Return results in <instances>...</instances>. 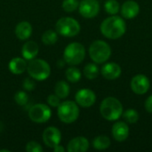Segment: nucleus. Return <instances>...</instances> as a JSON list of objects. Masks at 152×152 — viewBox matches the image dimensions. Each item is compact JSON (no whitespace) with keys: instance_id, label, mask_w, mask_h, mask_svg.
<instances>
[{"instance_id":"7c9ffc66","label":"nucleus","mask_w":152,"mask_h":152,"mask_svg":"<svg viewBox=\"0 0 152 152\" xmlns=\"http://www.w3.org/2000/svg\"><path fill=\"white\" fill-rule=\"evenodd\" d=\"M22 86L24 88V90L26 91H33L36 87V83L34 81V79L32 78H25L24 81H23V84H22Z\"/></svg>"},{"instance_id":"4468645a","label":"nucleus","mask_w":152,"mask_h":152,"mask_svg":"<svg viewBox=\"0 0 152 152\" xmlns=\"http://www.w3.org/2000/svg\"><path fill=\"white\" fill-rule=\"evenodd\" d=\"M101 73L102 77L108 80H115L118 78L122 73L121 67L115 62H108L102 67Z\"/></svg>"},{"instance_id":"2eb2a0df","label":"nucleus","mask_w":152,"mask_h":152,"mask_svg":"<svg viewBox=\"0 0 152 152\" xmlns=\"http://www.w3.org/2000/svg\"><path fill=\"white\" fill-rule=\"evenodd\" d=\"M88 149L89 142L84 136H77L71 139L67 145V151L69 152H86Z\"/></svg>"},{"instance_id":"a878e982","label":"nucleus","mask_w":152,"mask_h":152,"mask_svg":"<svg viewBox=\"0 0 152 152\" xmlns=\"http://www.w3.org/2000/svg\"><path fill=\"white\" fill-rule=\"evenodd\" d=\"M104 9L107 13L116 15L120 11V5L117 0H107L104 4Z\"/></svg>"},{"instance_id":"cd10ccee","label":"nucleus","mask_w":152,"mask_h":152,"mask_svg":"<svg viewBox=\"0 0 152 152\" xmlns=\"http://www.w3.org/2000/svg\"><path fill=\"white\" fill-rule=\"evenodd\" d=\"M14 101L20 106H24L28 103V96L26 92L24 91H18L14 94Z\"/></svg>"},{"instance_id":"aec40b11","label":"nucleus","mask_w":152,"mask_h":152,"mask_svg":"<svg viewBox=\"0 0 152 152\" xmlns=\"http://www.w3.org/2000/svg\"><path fill=\"white\" fill-rule=\"evenodd\" d=\"M69 92H70L69 86L66 81L61 80L56 83V85L54 86V94L60 99H66L69 96Z\"/></svg>"},{"instance_id":"9d476101","label":"nucleus","mask_w":152,"mask_h":152,"mask_svg":"<svg viewBox=\"0 0 152 152\" xmlns=\"http://www.w3.org/2000/svg\"><path fill=\"white\" fill-rule=\"evenodd\" d=\"M130 86L132 91L139 95L145 94L151 86V82L150 79L143 74H138L135 75L130 83Z\"/></svg>"},{"instance_id":"dca6fc26","label":"nucleus","mask_w":152,"mask_h":152,"mask_svg":"<svg viewBox=\"0 0 152 152\" xmlns=\"http://www.w3.org/2000/svg\"><path fill=\"white\" fill-rule=\"evenodd\" d=\"M112 136L118 142H124L129 136V126L126 122H116L112 126Z\"/></svg>"},{"instance_id":"c756f323","label":"nucleus","mask_w":152,"mask_h":152,"mask_svg":"<svg viewBox=\"0 0 152 152\" xmlns=\"http://www.w3.org/2000/svg\"><path fill=\"white\" fill-rule=\"evenodd\" d=\"M46 101H47L48 105L51 106V107H53V108H58V106L61 103V99L55 94H53L48 95Z\"/></svg>"},{"instance_id":"20e7f679","label":"nucleus","mask_w":152,"mask_h":152,"mask_svg":"<svg viewBox=\"0 0 152 152\" xmlns=\"http://www.w3.org/2000/svg\"><path fill=\"white\" fill-rule=\"evenodd\" d=\"M89 55L91 60L96 64L106 62L111 55V48L103 40H95L89 46Z\"/></svg>"},{"instance_id":"5701e85b","label":"nucleus","mask_w":152,"mask_h":152,"mask_svg":"<svg viewBox=\"0 0 152 152\" xmlns=\"http://www.w3.org/2000/svg\"><path fill=\"white\" fill-rule=\"evenodd\" d=\"M41 40L43 44H45V45H54L58 41V35H57L56 30H53V29L45 30L42 35Z\"/></svg>"},{"instance_id":"b1692460","label":"nucleus","mask_w":152,"mask_h":152,"mask_svg":"<svg viewBox=\"0 0 152 152\" xmlns=\"http://www.w3.org/2000/svg\"><path fill=\"white\" fill-rule=\"evenodd\" d=\"M65 76L66 78L69 82L70 83H77L82 77V73L81 71L76 68V67H69L66 69L65 71Z\"/></svg>"},{"instance_id":"2f4dec72","label":"nucleus","mask_w":152,"mask_h":152,"mask_svg":"<svg viewBox=\"0 0 152 152\" xmlns=\"http://www.w3.org/2000/svg\"><path fill=\"white\" fill-rule=\"evenodd\" d=\"M144 108L146 111H148L149 113H152V94L146 99L144 102Z\"/></svg>"},{"instance_id":"ddd939ff","label":"nucleus","mask_w":152,"mask_h":152,"mask_svg":"<svg viewBox=\"0 0 152 152\" xmlns=\"http://www.w3.org/2000/svg\"><path fill=\"white\" fill-rule=\"evenodd\" d=\"M121 15L124 19L131 20L135 18L140 12V5L134 0L126 1L120 7Z\"/></svg>"},{"instance_id":"1a4fd4ad","label":"nucleus","mask_w":152,"mask_h":152,"mask_svg":"<svg viewBox=\"0 0 152 152\" xmlns=\"http://www.w3.org/2000/svg\"><path fill=\"white\" fill-rule=\"evenodd\" d=\"M78 11L84 18L93 19L100 12V4L97 0H82L79 2Z\"/></svg>"},{"instance_id":"a211bd4d","label":"nucleus","mask_w":152,"mask_h":152,"mask_svg":"<svg viewBox=\"0 0 152 152\" xmlns=\"http://www.w3.org/2000/svg\"><path fill=\"white\" fill-rule=\"evenodd\" d=\"M39 51L38 45L32 40L27 41L21 47V55L26 61H30L36 58Z\"/></svg>"},{"instance_id":"f03ea898","label":"nucleus","mask_w":152,"mask_h":152,"mask_svg":"<svg viewBox=\"0 0 152 152\" xmlns=\"http://www.w3.org/2000/svg\"><path fill=\"white\" fill-rule=\"evenodd\" d=\"M100 112L104 119L108 121H116L122 117L123 105L117 98L107 97L100 105Z\"/></svg>"},{"instance_id":"f3484780","label":"nucleus","mask_w":152,"mask_h":152,"mask_svg":"<svg viewBox=\"0 0 152 152\" xmlns=\"http://www.w3.org/2000/svg\"><path fill=\"white\" fill-rule=\"evenodd\" d=\"M32 31H33V28H32L31 24L28 21L23 20V21L19 22L16 25L14 33L19 40L24 41V40L28 39L31 37Z\"/></svg>"},{"instance_id":"423d86ee","label":"nucleus","mask_w":152,"mask_h":152,"mask_svg":"<svg viewBox=\"0 0 152 152\" xmlns=\"http://www.w3.org/2000/svg\"><path fill=\"white\" fill-rule=\"evenodd\" d=\"M57 114L61 122L65 124H71L78 118L80 110L76 102L64 101L58 106Z\"/></svg>"},{"instance_id":"393cba45","label":"nucleus","mask_w":152,"mask_h":152,"mask_svg":"<svg viewBox=\"0 0 152 152\" xmlns=\"http://www.w3.org/2000/svg\"><path fill=\"white\" fill-rule=\"evenodd\" d=\"M122 117L125 119V121L128 124L137 123L139 120V118H140L139 113L134 109H127L125 112L123 111Z\"/></svg>"},{"instance_id":"72a5a7b5","label":"nucleus","mask_w":152,"mask_h":152,"mask_svg":"<svg viewBox=\"0 0 152 152\" xmlns=\"http://www.w3.org/2000/svg\"><path fill=\"white\" fill-rule=\"evenodd\" d=\"M65 61H64V59L63 60H59L58 61H57V66L59 67V68H63L64 67V65H65Z\"/></svg>"},{"instance_id":"9b49d317","label":"nucleus","mask_w":152,"mask_h":152,"mask_svg":"<svg viewBox=\"0 0 152 152\" xmlns=\"http://www.w3.org/2000/svg\"><path fill=\"white\" fill-rule=\"evenodd\" d=\"M44 143L48 147L53 149L55 146L59 145L61 141V131L54 126H48L45 129L42 134Z\"/></svg>"},{"instance_id":"bb28decb","label":"nucleus","mask_w":152,"mask_h":152,"mask_svg":"<svg viewBox=\"0 0 152 152\" xmlns=\"http://www.w3.org/2000/svg\"><path fill=\"white\" fill-rule=\"evenodd\" d=\"M79 5L78 0H63L61 4L62 9L67 12H75Z\"/></svg>"},{"instance_id":"473e14b6","label":"nucleus","mask_w":152,"mask_h":152,"mask_svg":"<svg viewBox=\"0 0 152 152\" xmlns=\"http://www.w3.org/2000/svg\"><path fill=\"white\" fill-rule=\"evenodd\" d=\"M53 151L54 152H64L65 151V148L63 147V146H61V145H57V146H55L53 149Z\"/></svg>"},{"instance_id":"7ed1b4c3","label":"nucleus","mask_w":152,"mask_h":152,"mask_svg":"<svg viewBox=\"0 0 152 152\" xmlns=\"http://www.w3.org/2000/svg\"><path fill=\"white\" fill-rule=\"evenodd\" d=\"M27 71L31 78L36 81H44L51 75V67L42 59H33L28 63Z\"/></svg>"},{"instance_id":"f704fd0d","label":"nucleus","mask_w":152,"mask_h":152,"mask_svg":"<svg viewBox=\"0 0 152 152\" xmlns=\"http://www.w3.org/2000/svg\"><path fill=\"white\" fill-rule=\"evenodd\" d=\"M3 151L9 152V151H9V150H0V152H3Z\"/></svg>"},{"instance_id":"f8f14e48","label":"nucleus","mask_w":152,"mask_h":152,"mask_svg":"<svg viewBox=\"0 0 152 152\" xmlns=\"http://www.w3.org/2000/svg\"><path fill=\"white\" fill-rule=\"evenodd\" d=\"M76 102L78 106L83 108H89L93 106L96 102V95L94 91L88 88L80 89L75 95Z\"/></svg>"},{"instance_id":"f257e3e1","label":"nucleus","mask_w":152,"mask_h":152,"mask_svg":"<svg viewBox=\"0 0 152 152\" xmlns=\"http://www.w3.org/2000/svg\"><path fill=\"white\" fill-rule=\"evenodd\" d=\"M102 34L109 39H118L126 31V23L124 18L112 15L106 18L100 27Z\"/></svg>"},{"instance_id":"c85d7f7f","label":"nucleus","mask_w":152,"mask_h":152,"mask_svg":"<svg viewBox=\"0 0 152 152\" xmlns=\"http://www.w3.org/2000/svg\"><path fill=\"white\" fill-rule=\"evenodd\" d=\"M26 151L27 152H42L43 151V148L42 146L37 142H34V141H31V142H28L27 144H26V148H25Z\"/></svg>"},{"instance_id":"6ab92c4d","label":"nucleus","mask_w":152,"mask_h":152,"mask_svg":"<svg viewBox=\"0 0 152 152\" xmlns=\"http://www.w3.org/2000/svg\"><path fill=\"white\" fill-rule=\"evenodd\" d=\"M28 62L23 57L12 58L8 64L9 70L14 75H20L27 70Z\"/></svg>"},{"instance_id":"412c9836","label":"nucleus","mask_w":152,"mask_h":152,"mask_svg":"<svg viewBox=\"0 0 152 152\" xmlns=\"http://www.w3.org/2000/svg\"><path fill=\"white\" fill-rule=\"evenodd\" d=\"M111 144L110 139L107 135H98L93 141V147L98 151H103L110 148Z\"/></svg>"},{"instance_id":"4be33fe9","label":"nucleus","mask_w":152,"mask_h":152,"mask_svg":"<svg viewBox=\"0 0 152 152\" xmlns=\"http://www.w3.org/2000/svg\"><path fill=\"white\" fill-rule=\"evenodd\" d=\"M99 71H100L99 68L95 62L94 63H88L85 66V68L83 69V74L87 79L94 80L98 77Z\"/></svg>"},{"instance_id":"0eeeda50","label":"nucleus","mask_w":152,"mask_h":152,"mask_svg":"<svg viewBox=\"0 0 152 152\" xmlns=\"http://www.w3.org/2000/svg\"><path fill=\"white\" fill-rule=\"evenodd\" d=\"M81 29L79 22L71 17H62L55 24L57 34L65 37H73L79 34Z\"/></svg>"},{"instance_id":"6e6552de","label":"nucleus","mask_w":152,"mask_h":152,"mask_svg":"<svg viewBox=\"0 0 152 152\" xmlns=\"http://www.w3.org/2000/svg\"><path fill=\"white\" fill-rule=\"evenodd\" d=\"M28 117L31 121L42 124L47 122L52 117V110L48 105L43 103H37L33 105L28 110Z\"/></svg>"},{"instance_id":"39448f33","label":"nucleus","mask_w":152,"mask_h":152,"mask_svg":"<svg viewBox=\"0 0 152 152\" xmlns=\"http://www.w3.org/2000/svg\"><path fill=\"white\" fill-rule=\"evenodd\" d=\"M86 57L85 46L78 42H72L69 44L63 52V59L65 62L70 66L80 64Z\"/></svg>"}]
</instances>
